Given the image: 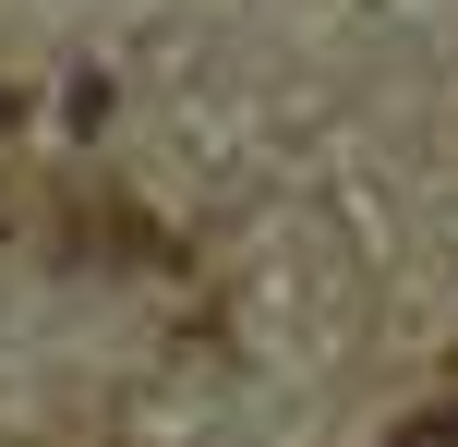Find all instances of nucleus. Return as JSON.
I'll return each mask as SVG.
<instances>
[{"label": "nucleus", "mask_w": 458, "mask_h": 447, "mask_svg": "<svg viewBox=\"0 0 458 447\" xmlns=\"http://www.w3.org/2000/svg\"><path fill=\"white\" fill-rule=\"evenodd\" d=\"M13 121H24V97H13V85H0V133H13Z\"/></svg>", "instance_id": "f03ea898"}, {"label": "nucleus", "mask_w": 458, "mask_h": 447, "mask_svg": "<svg viewBox=\"0 0 458 447\" xmlns=\"http://www.w3.org/2000/svg\"><path fill=\"white\" fill-rule=\"evenodd\" d=\"M386 447H458V400H446V411H422V424H398Z\"/></svg>", "instance_id": "f257e3e1"}]
</instances>
